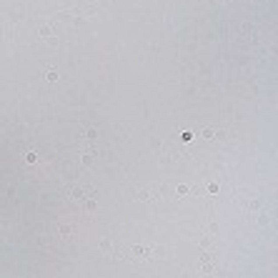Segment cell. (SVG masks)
<instances>
[{
  "label": "cell",
  "mask_w": 278,
  "mask_h": 278,
  "mask_svg": "<svg viewBox=\"0 0 278 278\" xmlns=\"http://www.w3.org/2000/svg\"><path fill=\"white\" fill-rule=\"evenodd\" d=\"M38 33H40V38H50V35H53V30H50L48 25H43V28H40Z\"/></svg>",
  "instance_id": "cell-1"
},
{
  "label": "cell",
  "mask_w": 278,
  "mask_h": 278,
  "mask_svg": "<svg viewBox=\"0 0 278 278\" xmlns=\"http://www.w3.org/2000/svg\"><path fill=\"white\" fill-rule=\"evenodd\" d=\"M45 78H48V80H58V73H55V70H48V75H45Z\"/></svg>",
  "instance_id": "cell-2"
}]
</instances>
